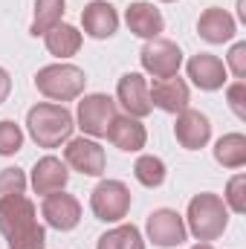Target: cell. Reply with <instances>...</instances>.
<instances>
[{"label": "cell", "mask_w": 246, "mask_h": 249, "mask_svg": "<svg viewBox=\"0 0 246 249\" xmlns=\"http://www.w3.org/2000/svg\"><path fill=\"white\" fill-rule=\"evenodd\" d=\"M0 235L9 249H44L47 232L38 223V209L29 197L15 194L0 200Z\"/></svg>", "instance_id": "6da1fadb"}, {"label": "cell", "mask_w": 246, "mask_h": 249, "mask_svg": "<svg viewBox=\"0 0 246 249\" xmlns=\"http://www.w3.org/2000/svg\"><path fill=\"white\" fill-rule=\"evenodd\" d=\"M72 113L58 102H41L26 113V130L38 148H61L67 139H72Z\"/></svg>", "instance_id": "7a4b0ae2"}, {"label": "cell", "mask_w": 246, "mask_h": 249, "mask_svg": "<svg viewBox=\"0 0 246 249\" xmlns=\"http://www.w3.org/2000/svg\"><path fill=\"white\" fill-rule=\"evenodd\" d=\"M183 220H185V229L197 241L209 244V241H217L226 232V226H229V209H226V203H223L220 194L203 191V194L191 197L188 214H185Z\"/></svg>", "instance_id": "3957f363"}, {"label": "cell", "mask_w": 246, "mask_h": 249, "mask_svg": "<svg viewBox=\"0 0 246 249\" xmlns=\"http://www.w3.org/2000/svg\"><path fill=\"white\" fill-rule=\"evenodd\" d=\"M35 87L41 96H47L50 102H75L78 96H84V87H87V75L81 67L75 64H47L35 72Z\"/></svg>", "instance_id": "277c9868"}, {"label": "cell", "mask_w": 246, "mask_h": 249, "mask_svg": "<svg viewBox=\"0 0 246 249\" xmlns=\"http://www.w3.org/2000/svg\"><path fill=\"white\" fill-rule=\"evenodd\" d=\"M116 113V99H110L107 93H90L78 102L75 110V127H81V133H87L90 139L107 136V127L113 124Z\"/></svg>", "instance_id": "5b68a950"}, {"label": "cell", "mask_w": 246, "mask_h": 249, "mask_svg": "<svg viewBox=\"0 0 246 249\" xmlns=\"http://www.w3.org/2000/svg\"><path fill=\"white\" fill-rule=\"evenodd\" d=\"M130 188L122 180H102L90 194V209L96 214V220L105 223H119L130 212Z\"/></svg>", "instance_id": "8992f818"}, {"label": "cell", "mask_w": 246, "mask_h": 249, "mask_svg": "<svg viewBox=\"0 0 246 249\" xmlns=\"http://www.w3.org/2000/svg\"><path fill=\"white\" fill-rule=\"evenodd\" d=\"M64 162L67 168L84 174V177H102L105 168H107V157H105V148L90 139V136H75V139H67L64 142Z\"/></svg>", "instance_id": "52a82bcc"}, {"label": "cell", "mask_w": 246, "mask_h": 249, "mask_svg": "<svg viewBox=\"0 0 246 249\" xmlns=\"http://www.w3.org/2000/svg\"><path fill=\"white\" fill-rule=\"evenodd\" d=\"M139 61H142V70L148 75L171 78L183 67V50L168 38H154V41H145V47L139 53Z\"/></svg>", "instance_id": "ba28073f"}, {"label": "cell", "mask_w": 246, "mask_h": 249, "mask_svg": "<svg viewBox=\"0 0 246 249\" xmlns=\"http://www.w3.org/2000/svg\"><path fill=\"white\" fill-rule=\"evenodd\" d=\"M145 232H148V241L154 247H162V249L180 247V244L188 241V229H185L183 214L174 212V209H154L148 214Z\"/></svg>", "instance_id": "9c48e42d"}, {"label": "cell", "mask_w": 246, "mask_h": 249, "mask_svg": "<svg viewBox=\"0 0 246 249\" xmlns=\"http://www.w3.org/2000/svg\"><path fill=\"white\" fill-rule=\"evenodd\" d=\"M41 214H44L47 226H53L58 232H72L81 223V203L67 191H53L44 197Z\"/></svg>", "instance_id": "30bf717a"}, {"label": "cell", "mask_w": 246, "mask_h": 249, "mask_svg": "<svg viewBox=\"0 0 246 249\" xmlns=\"http://www.w3.org/2000/svg\"><path fill=\"white\" fill-rule=\"evenodd\" d=\"M116 102L124 107L127 116H148L154 110L151 105V93H148V78L142 72H124L116 84Z\"/></svg>", "instance_id": "8fae6325"}, {"label": "cell", "mask_w": 246, "mask_h": 249, "mask_svg": "<svg viewBox=\"0 0 246 249\" xmlns=\"http://www.w3.org/2000/svg\"><path fill=\"white\" fill-rule=\"evenodd\" d=\"M148 93H151V105L165 110V113H183L191 102V90L180 75H171V78H154V84H148Z\"/></svg>", "instance_id": "7c38bea8"}, {"label": "cell", "mask_w": 246, "mask_h": 249, "mask_svg": "<svg viewBox=\"0 0 246 249\" xmlns=\"http://www.w3.org/2000/svg\"><path fill=\"white\" fill-rule=\"evenodd\" d=\"M81 26H84V35L96 41H107L119 29V12L107 0H90L81 9Z\"/></svg>", "instance_id": "4fadbf2b"}, {"label": "cell", "mask_w": 246, "mask_h": 249, "mask_svg": "<svg viewBox=\"0 0 246 249\" xmlns=\"http://www.w3.org/2000/svg\"><path fill=\"white\" fill-rule=\"evenodd\" d=\"M185 70H188V78L194 81V87H200V90H206V93L220 90V87L226 84V75H229L226 64L220 61L217 55H211V53H197V55H191L188 64H185Z\"/></svg>", "instance_id": "5bb4252c"}, {"label": "cell", "mask_w": 246, "mask_h": 249, "mask_svg": "<svg viewBox=\"0 0 246 249\" xmlns=\"http://www.w3.org/2000/svg\"><path fill=\"white\" fill-rule=\"evenodd\" d=\"M174 136H177V142L183 145L185 151H200V148H206L209 139H211V122H209L206 113L185 107L183 113H177Z\"/></svg>", "instance_id": "9a60e30c"}, {"label": "cell", "mask_w": 246, "mask_h": 249, "mask_svg": "<svg viewBox=\"0 0 246 249\" xmlns=\"http://www.w3.org/2000/svg\"><path fill=\"white\" fill-rule=\"evenodd\" d=\"M124 23L127 29L136 35V38H145V41H154L162 35L165 29V18L162 12L154 6V3H145V0H136L124 9Z\"/></svg>", "instance_id": "2e32d148"}, {"label": "cell", "mask_w": 246, "mask_h": 249, "mask_svg": "<svg viewBox=\"0 0 246 249\" xmlns=\"http://www.w3.org/2000/svg\"><path fill=\"white\" fill-rule=\"evenodd\" d=\"M235 32H238V20L220 6H209L197 20V35L206 44H226L235 38Z\"/></svg>", "instance_id": "e0dca14e"}, {"label": "cell", "mask_w": 246, "mask_h": 249, "mask_svg": "<svg viewBox=\"0 0 246 249\" xmlns=\"http://www.w3.org/2000/svg\"><path fill=\"white\" fill-rule=\"evenodd\" d=\"M70 183V171H67V162L58 157H41L32 168V188L35 194H53V191H64Z\"/></svg>", "instance_id": "ac0fdd59"}, {"label": "cell", "mask_w": 246, "mask_h": 249, "mask_svg": "<svg viewBox=\"0 0 246 249\" xmlns=\"http://www.w3.org/2000/svg\"><path fill=\"white\" fill-rule=\"evenodd\" d=\"M107 139L119 148V151H127V154H136V151H142L145 148V142H148V130H145V124L139 122L136 116H116L113 124L107 127Z\"/></svg>", "instance_id": "d6986e66"}, {"label": "cell", "mask_w": 246, "mask_h": 249, "mask_svg": "<svg viewBox=\"0 0 246 249\" xmlns=\"http://www.w3.org/2000/svg\"><path fill=\"white\" fill-rule=\"evenodd\" d=\"M44 44H47L50 55L64 61V58H72L81 50V32L75 26H70V23H58L44 35Z\"/></svg>", "instance_id": "ffe728a7"}, {"label": "cell", "mask_w": 246, "mask_h": 249, "mask_svg": "<svg viewBox=\"0 0 246 249\" xmlns=\"http://www.w3.org/2000/svg\"><path fill=\"white\" fill-rule=\"evenodd\" d=\"M214 160L223 168H244L246 165V136L244 133H223L214 142Z\"/></svg>", "instance_id": "44dd1931"}, {"label": "cell", "mask_w": 246, "mask_h": 249, "mask_svg": "<svg viewBox=\"0 0 246 249\" xmlns=\"http://www.w3.org/2000/svg\"><path fill=\"white\" fill-rule=\"evenodd\" d=\"M67 0H35V18H32V26H29V35H47L53 26H58L64 18V9Z\"/></svg>", "instance_id": "7402d4cb"}, {"label": "cell", "mask_w": 246, "mask_h": 249, "mask_svg": "<svg viewBox=\"0 0 246 249\" xmlns=\"http://www.w3.org/2000/svg\"><path fill=\"white\" fill-rule=\"evenodd\" d=\"M96 249H145V241L133 223H119L99 238Z\"/></svg>", "instance_id": "603a6c76"}, {"label": "cell", "mask_w": 246, "mask_h": 249, "mask_svg": "<svg viewBox=\"0 0 246 249\" xmlns=\"http://www.w3.org/2000/svg\"><path fill=\"white\" fill-rule=\"evenodd\" d=\"M165 162L159 160V157H154V154H142L139 160H136V165H133V177H136V183L145 188H159L165 183Z\"/></svg>", "instance_id": "cb8c5ba5"}, {"label": "cell", "mask_w": 246, "mask_h": 249, "mask_svg": "<svg viewBox=\"0 0 246 249\" xmlns=\"http://www.w3.org/2000/svg\"><path fill=\"white\" fill-rule=\"evenodd\" d=\"M23 148V130L12 119L0 122V157H15Z\"/></svg>", "instance_id": "d4e9b609"}, {"label": "cell", "mask_w": 246, "mask_h": 249, "mask_svg": "<svg viewBox=\"0 0 246 249\" xmlns=\"http://www.w3.org/2000/svg\"><path fill=\"white\" fill-rule=\"evenodd\" d=\"M223 203H226V209H232L235 214H244L246 212V174H235V177L226 183Z\"/></svg>", "instance_id": "484cf974"}, {"label": "cell", "mask_w": 246, "mask_h": 249, "mask_svg": "<svg viewBox=\"0 0 246 249\" xmlns=\"http://www.w3.org/2000/svg\"><path fill=\"white\" fill-rule=\"evenodd\" d=\"M26 191V174L20 168H3L0 171V200L23 194Z\"/></svg>", "instance_id": "4316f807"}, {"label": "cell", "mask_w": 246, "mask_h": 249, "mask_svg": "<svg viewBox=\"0 0 246 249\" xmlns=\"http://www.w3.org/2000/svg\"><path fill=\"white\" fill-rule=\"evenodd\" d=\"M226 70H229L238 81L246 78V41H238V44L229 50V55H226Z\"/></svg>", "instance_id": "83f0119b"}, {"label": "cell", "mask_w": 246, "mask_h": 249, "mask_svg": "<svg viewBox=\"0 0 246 249\" xmlns=\"http://www.w3.org/2000/svg\"><path fill=\"white\" fill-rule=\"evenodd\" d=\"M226 99H229L232 113L244 122V119H246V81H235V84L226 90Z\"/></svg>", "instance_id": "f1b7e54d"}, {"label": "cell", "mask_w": 246, "mask_h": 249, "mask_svg": "<svg viewBox=\"0 0 246 249\" xmlns=\"http://www.w3.org/2000/svg\"><path fill=\"white\" fill-rule=\"evenodd\" d=\"M9 93H12V75L0 67V105L9 99Z\"/></svg>", "instance_id": "f546056e"}, {"label": "cell", "mask_w": 246, "mask_h": 249, "mask_svg": "<svg viewBox=\"0 0 246 249\" xmlns=\"http://www.w3.org/2000/svg\"><path fill=\"white\" fill-rule=\"evenodd\" d=\"M191 249H214V247H211V244H203V241H200L197 247H191Z\"/></svg>", "instance_id": "4dcf8cb0"}, {"label": "cell", "mask_w": 246, "mask_h": 249, "mask_svg": "<svg viewBox=\"0 0 246 249\" xmlns=\"http://www.w3.org/2000/svg\"><path fill=\"white\" fill-rule=\"evenodd\" d=\"M159 3H177V0H159Z\"/></svg>", "instance_id": "1f68e13d"}]
</instances>
